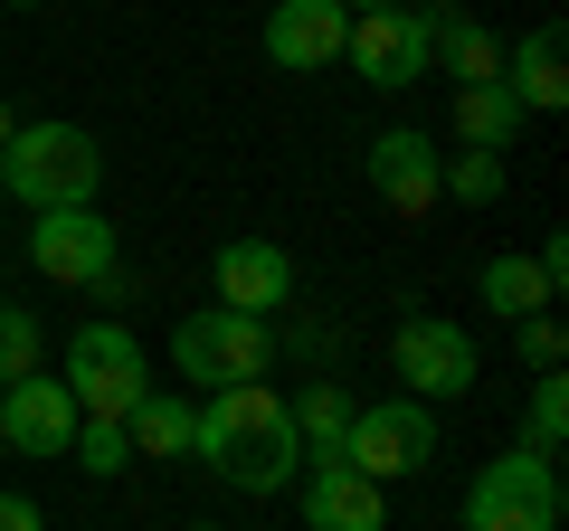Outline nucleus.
Segmentation results:
<instances>
[{
    "mask_svg": "<svg viewBox=\"0 0 569 531\" xmlns=\"http://www.w3.org/2000/svg\"><path fill=\"white\" fill-rule=\"evenodd\" d=\"M305 531H389L380 484H370V474H351L342 455L305 465Z\"/></svg>",
    "mask_w": 569,
    "mask_h": 531,
    "instance_id": "2eb2a0df",
    "label": "nucleus"
},
{
    "mask_svg": "<svg viewBox=\"0 0 569 531\" xmlns=\"http://www.w3.org/2000/svg\"><path fill=\"white\" fill-rule=\"evenodd\" d=\"M29 266H39L48 285H96L104 266H114V219L104 209H39Z\"/></svg>",
    "mask_w": 569,
    "mask_h": 531,
    "instance_id": "9d476101",
    "label": "nucleus"
},
{
    "mask_svg": "<svg viewBox=\"0 0 569 531\" xmlns=\"http://www.w3.org/2000/svg\"><path fill=\"white\" fill-rule=\"evenodd\" d=\"M475 285H485V304L503 313V323H522V313H550V304H560V285L541 275V257H485V275H475Z\"/></svg>",
    "mask_w": 569,
    "mask_h": 531,
    "instance_id": "6ab92c4d",
    "label": "nucleus"
},
{
    "mask_svg": "<svg viewBox=\"0 0 569 531\" xmlns=\"http://www.w3.org/2000/svg\"><path fill=\"white\" fill-rule=\"evenodd\" d=\"M10 10H39V0H10Z\"/></svg>",
    "mask_w": 569,
    "mask_h": 531,
    "instance_id": "c756f323",
    "label": "nucleus"
},
{
    "mask_svg": "<svg viewBox=\"0 0 569 531\" xmlns=\"http://www.w3.org/2000/svg\"><path fill=\"white\" fill-rule=\"evenodd\" d=\"M466 531H560V465L531 447L493 455L466 484Z\"/></svg>",
    "mask_w": 569,
    "mask_h": 531,
    "instance_id": "39448f33",
    "label": "nucleus"
},
{
    "mask_svg": "<svg viewBox=\"0 0 569 531\" xmlns=\"http://www.w3.org/2000/svg\"><path fill=\"white\" fill-rule=\"evenodd\" d=\"M86 294H96V304H133V275H123V266H104V275H96Z\"/></svg>",
    "mask_w": 569,
    "mask_h": 531,
    "instance_id": "bb28decb",
    "label": "nucleus"
},
{
    "mask_svg": "<svg viewBox=\"0 0 569 531\" xmlns=\"http://www.w3.org/2000/svg\"><path fill=\"white\" fill-rule=\"evenodd\" d=\"M389 370L408 380V399H466V389L485 380L475 332L466 323H437V313H408V323L389 332Z\"/></svg>",
    "mask_w": 569,
    "mask_h": 531,
    "instance_id": "0eeeda50",
    "label": "nucleus"
},
{
    "mask_svg": "<svg viewBox=\"0 0 569 531\" xmlns=\"http://www.w3.org/2000/svg\"><path fill=\"white\" fill-rule=\"evenodd\" d=\"M560 437H569V380L560 370H531V409H522V447L560 465Z\"/></svg>",
    "mask_w": 569,
    "mask_h": 531,
    "instance_id": "412c9836",
    "label": "nucleus"
},
{
    "mask_svg": "<svg viewBox=\"0 0 569 531\" xmlns=\"http://www.w3.org/2000/svg\"><path fill=\"white\" fill-rule=\"evenodd\" d=\"M209 285H219L228 313H257V323H276V313L295 304V257H284L276 238H228L219 257H209Z\"/></svg>",
    "mask_w": 569,
    "mask_h": 531,
    "instance_id": "9b49d317",
    "label": "nucleus"
},
{
    "mask_svg": "<svg viewBox=\"0 0 569 531\" xmlns=\"http://www.w3.org/2000/svg\"><path fill=\"white\" fill-rule=\"evenodd\" d=\"M361 171H370V190H380V209H399V219H427V209L447 200L437 190V133H418V123H389V133H370V152H361Z\"/></svg>",
    "mask_w": 569,
    "mask_h": 531,
    "instance_id": "1a4fd4ad",
    "label": "nucleus"
},
{
    "mask_svg": "<svg viewBox=\"0 0 569 531\" xmlns=\"http://www.w3.org/2000/svg\"><path fill=\"white\" fill-rule=\"evenodd\" d=\"M503 86H512L522 114H560L569 104V39H560V20H531L522 39L503 48Z\"/></svg>",
    "mask_w": 569,
    "mask_h": 531,
    "instance_id": "4468645a",
    "label": "nucleus"
},
{
    "mask_svg": "<svg viewBox=\"0 0 569 531\" xmlns=\"http://www.w3.org/2000/svg\"><path fill=\"white\" fill-rule=\"evenodd\" d=\"M190 531H219V522H190Z\"/></svg>",
    "mask_w": 569,
    "mask_h": 531,
    "instance_id": "7c9ffc66",
    "label": "nucleus"
},
{
    "mask_svg": "<svg viewBox=\"0 0 569 531\" xmlns=\"http://www.w3.org/2000/svg\"><path fill=\"white\" fill-rule=\"evenodd\" d=\"M10 133H20V114H10V104H0V152H10Z\"/></svg>",
    "mask_w": 569,
    "mask_h": 531,
    "instance_id": "cd10ccee",
    "label": "nucleus"
},
{
    "mask_svg": "<svg viewBox=\"0 0 569 531\" xmlns=\"http://www.w3.org/2000/svg\"><path fill=\"white\" fill-rule=\"evenodd\" d=\"M427 455H437L427 399H370V409H351V428H342V465L370 474V484H399V474H418Z\"/></svg>",
    "mask_w": 569,
    "mask_h": 531,
    "instance_id": "423d86ee",
    "label": "nucleus"
},
{
    "mask_svg": "<svg viewBox=\"0 0 569 531\" xmlns=\"http://www.w3.org/2000/svg\"><path fill=\"white\" fill-rule=\"evenodd\" d=\"M67 455H77L86 474H123V465H133V437H123L114 418H77V447H67Z\"/></svg>",
    "mask_w": 569,
    "mask_h": 531,
    "instance_id": "b1692460",
    "label": "nucleus"
},
{
    "mask_svg": "<svg viewBox=\"0 0 569 531\" xmlns=\"http://www.w3.org/2000/svg\"><path fill=\"white\" fill-rule=\"evenodd\" d=\"M522 104H512V86L503 77H485V86H456V143L466 152H512V133H522Z\"/></svg>",
    "mask_w": 569,
    "mask_h": 531,
    "instance_id": "f3484780",
    "label": "nucleus"
},
{
    "mask_svg": "<svg viewBox=\"0 0 569 531\" xmlns=\"http://www.w3.org/2000/svg\"><path fill=\"white\" fill-rule=\"evenodd\" d=\"M512 332H522V361H531V370H560V361H569V332H560V313H522Z\"/></svg>",
    "mask_w": 569,
    "mask_h": 531,
    "instance_id": "393cba45",
    "label": "nucleus"
},
{
    "mask_svg": "<svg viewBox=\"0 0 569 531\" xmlns=\"http://www.w3.org/2000/svg\"><path fill=\"white\" fill-rule=\"evenodd\" d=\"M171 370L200 389H238V380H266L276 370V323H257V313H181V332H171Z\"/></svg>",
    "mask_w": 569,
    "mask_h": 531,
    "instance_id": "20e7f679",
    "label": "nucleus"
},
{
    "mask_svg": "<svg viewBox=\"0 0 569 531\" xmlns=\"http://www.w3.org/2000/svg\"><path fill=\"white\" fill-rule=\"evenodd\" d=\"M39 361H48L39 313H29V304H0V389H10V380H29Z\"/></svg>",
    "mask_w": 569,
    "mask_h": 531,
    "instance_id": "4be33fe9",
    "label": "nucleus"
},
{
    "mask_svg": "<svg viewBox=\"0 0 569 531\" xmlns=\"http://www.w3.org/2000/svg\"><path fill=\"white\" fill-rule=\"evenodd\" d=\"M104 190V152L86 123H20L10 152H0V200H29V209H96Z\"/></svg>",
    "mask_w": 569,
    "mask_h": 531,
    "instance_id": "f03ea898",
    "label": "nucleus"
},
{
    "mask_svg": "<svg viewBox=\"0 0 569 531\" xmlns=\"http://www.w3.org/2000/svg\"><path fill=\"white\" fill-rule=\"evenodd\" d=\"M142 389H152V361H142L133 323L123 313H96V323L67 332V399H77V418H133Z\"/></svg>",
    "mask_w": 569,
    "mask_h": 531,
    "instance_id": "7ed1b4c3",
    "label": "nucleus"
},
{
    "mask_svg": "<svg viewBox=\"0 0 569 531\" xmlns=\"http://www.w3.org/2000/svg\"><path fill=\"white\" fill-rule=\"evenodd\" d=\"M437 190H447V200H466V209L503 200V152H456V162L437 171Z\"/></svg>",
    "mask_w": 569,
    "mask_h": 531,
    "instance_id": "5701e85b",
    "label": "nucleus"
},
{
    "mask_svg": "<svg viewBox=\"0 0 569 531\" xmlns=\"http://www.w3.org/2000/svg\"><path fill=\"white\" fill-rule=\"evenodd\" d=\"M0 447H20V455H67L77 447V399H67V380L29 370V380L0 389Z\"/></svg>",
    "mask_w": 569,
    "mask_h": 531,
    "instance_id": "ddd939ff",
    "label": "nucleus"
},
{
    "mask_svg": "<svg viewBox=\"0 0 569 531\" xmlns=\"http://www.w3.org/2000/svg\"><path fill=\"white\" fill-rule=\"evenodd\" d=\"M342 39H351L342 0H276V10H266V58H276L284 77H323V67H342Z\"/></svg>",
    "mask_w": 569,
    "mask_h": 531,
    "instance_id": "f8f14e48",
    "label": "nucleus"
},
{
    "mask_svg": "<svg viewBox=\"0 0 569 531\" xmlns=\"http://www.w3.org/2000/svg\"><path fill=\"white\" fill-rule=\"evenodd\" d=\"M0 531H48V522H39V503H29V493H0Z\"/></svg>",
    "mask_w": 569,
    "mask_h": 531,
    "instance_id": "a878e982",
    "label": "nucleus"
},
{
    "mask_svg": "<svg viewBox=\"0 0 569 531\" xmlns=\"http://www.w3.org/2000/svg\"><path fill=\"white\" fill-rule=\"evenodd\" d=\"M342 10H351V20H361V10H399V0H342Z\"/></svg>",
    "mask_w": 569,
    "mask_h": 531,
    "instance_id": "c85d7f7f",
    "label": "nucleus"
},
{
    "mask_svg": "<svg viewBox=\"0 0 569 531\" xmlns=\"http://www.w3.org/2000/svg\"><path fill=\"white\" fill-rule=\"evenodd\" d=\"M133 455H190V399L181 389H142V409L123 418Z\"/></svg>",
    "mask_w": 569,
    "mask_h": 531,
    "instance_id": "aec40b11",
    "label": "nucleus"
},
{
    "mask_svg": "<svg viewBox=\"0 0 569 531\" xmlns=\"http://www.w3.org/2000/svg\"><path fill=\"white\" fill-rule=\"evenodd\" d=\"M284 418H295V437H305V465H323V455H342L351 389H342V380H305L295 399H284Z\"/></svg>",
    "mask_w": 569,
    "mask_h": 531,
    "instance_id": "a211bd4d",
    "label": "nucleus"
},
{
    "mask_svg": "<svg viewBox=\"0 0 569 531\" xmlns=\"http://www.w3.org/2000/svg\"><path fill=\"white\" fill-rule=\"evenodd\" d=\"M190 455H200L228 493H284L295 474H305V437H295V418H284L276 380L200 389V399H190Z\"/></svg>",
    "mask_w": 569,
    "mask_h": 531,
    "instance_id": "f257e3e1",
    "label": "nucleus"
},
{
    "mask_svg": "<svg viewBox=\"0 0 569 531\" xmlns=\"http://www.w3.org/2000/svg\"><path fill=\"white\" fill-rule=\"evenodd\" d=\"M427 67L456 86H485V77H503V39L475 10H427Z\"/></svg>",
    "mask_w": 569,
    "mask_h": 531,
    "instance_id": "dca6fc26",
    "label": "nucleus"
},
{
    "mask_svg": "<svg viewBox=\"0 0 569 531\" xmlns=\"http://www.w3.org/2000/svg\"><path fill=\"white\" fill-rule=\"evenodd\" d=\"M342 58L361 67V86H380V96H399V86L427 77V10L418 0H399V10H361L342 39Z\"/></svg>",
    "mask_w": 569,
    "mask_h": 531,
    "instance_id": "6e6552de",
    "label": "nucleus"
}]
</instances>
